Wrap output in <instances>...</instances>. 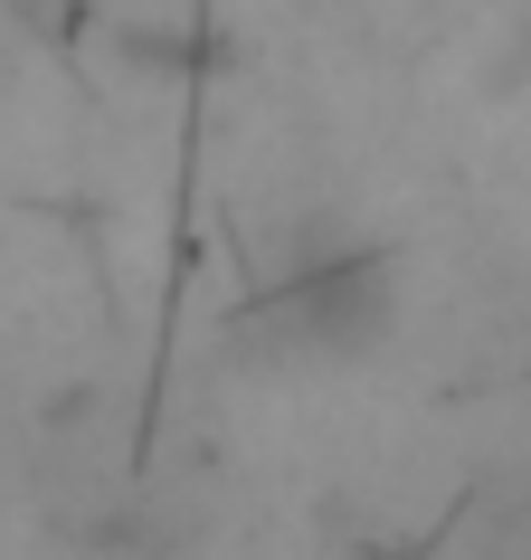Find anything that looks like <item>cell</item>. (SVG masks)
<instances>
[{
	"instance_id": "cell-1",
	"label": "cell",
	"mask_w": 531,
	"mask_h": 560,
	"mask_svg": "<svg viewBox=\"0 0 531 560\" xmlns=\"http://www.w3.org/2000/svg\"><path fill=\"white\" fill-rule=\"evenodd\" d=\"M380 332H389V257H370V247L314 257L304 276L247 304V342H266L275 361H352Z\"/></svg>"
}]
</instances>
